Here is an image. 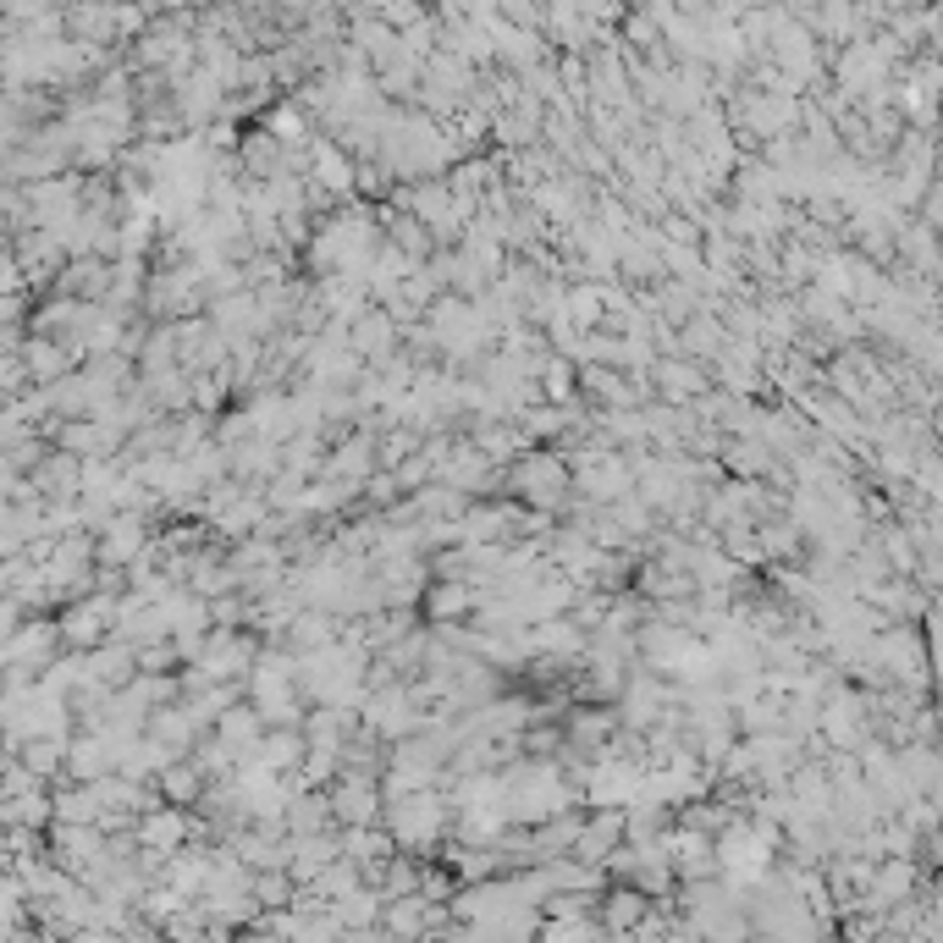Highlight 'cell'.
Returning a JSON list of instances; mask_svg holds the SVG:
<instances>
[{"label":"cell","mask_w":943,"mask_h":943,"mask_svg":"<svg viewBox=\"0 0 943 943\" xmlns=\"http://www.w3.org/2000/svg\"><path fill=\"white\" fill-rule=\"evenodd\" d=\"M437 822H442V811H437V800H431V794H420V800H403V805H398V839H431V833H437Z\"/></svg>","instance_id":"1"}]
</instances>
